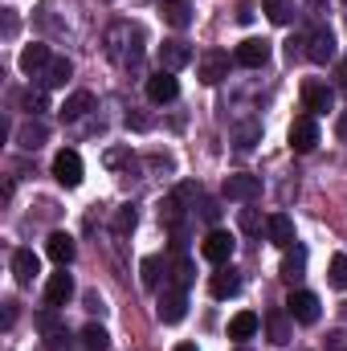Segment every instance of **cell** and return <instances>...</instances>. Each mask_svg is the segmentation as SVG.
Listing matches in <instances>:
<instances>
[{"mask_svg": "<svg viewBox=\"0 0 347 351\" xmlns=\"http://www.w3.org/2000/svg\"><path fill=\"white\" fill-rule=\"evenodd\" d=\"M233 250H237V241H233V233H225V229H213V233L200 241L204 262H213V265H229L233 262Z\"/></svg>", "mask_w": 347, "mask_h": 351, "instance_id": "7a4b0ae2", "label": "cell"}, {"mask_svg": "<svg viewBox=\"0 0 347 351\" xmlns=\"http://www.w3.org/2000/svg\"><path fill=\"white\" fill-rule=\"evenodd\" d=\"M237 221H241V233H250V237H258V233H261L258 208H241V213H237Z\"/></svg>", "mask_w": 347, "mask_h": 351, "instance_id": "1f68e13d", "label": "cell"}, {"mask_svg": "<svg viewBox=\"0 0 347 351\" xmlns=\"http://www.w3.org/2000/svg\"><path fill=\"white\" fill-rule=\"evenodd\" d=\"M237 351H250V348H237Z\"/></svg>", "mask_w": 347, "mask_h": 351, "instance_id": "7bdbcfd3", "label": "cell"}, {"mask_svg": "<svg viewBox=\"0 0 347 351\" xmlns=\"http://www.w3.org/2000/svg\"><path fill=\"white\" fill-rule=\"evenodd\" d=\"M200 217H204V221L213 225V221L221 217V208H217V200H208V196H204V200H200Z\"/></svg>", "mask_w": 347, "mask_h": 351, "instance_id": "836d02e7", "label": "cell"}, {"mask_svg": "<svg viewBox=\"0 0 347 351\" xmlns=\"http://www.w3.org/2000/svg\"><path fill=\"white\" fill-rule=\"evenodd\" d=\"M221 78H229V53L225 49H208L200 58V82L204 86H217Z\"/></svg>", "mask_w": 347, "mask_h": 351, "instance_id": "4fadbf2b", "label": "cell"}, {"mask_svg": "<svg viewBox=\"0 0 347 351\" xmlns=\"http://www.w3.org/2000/svg\"><path fill=\"white\" fill-rule=\"evenodd\" d=\"M184 315H188V294H184V286L164 290V294H160V302H156V319L172 327V323H180Z\"/></svg>", "mask_w": 347, "mask_h": 351, "instance_id": "5b68a950", "label": "cell"}, {"mask_svg": "<svg viewBox=\"0 0 347 351\" xmlns=\"http://www.w3.org/2000/svg\"><path fill=\"white\" fill-rule=\"evenodd\" d=\"M176 278H180V286H188V282H192V262H180V265H176Z\"/></svg>", "mask_w": 347, "mask_h": 351, "instance_id": "e575fe53", "label": "cell"}, {"mask_svg": "<svg viewBox=\"0 0 347 351\" xmlns=\"http://www.w3.org/2000/svg\"><path fill=\"white\" fill-rule=\"evenodd\" d=\"M286 311H290V319L302 323V327L319 323V298H315L311 290H294V294L286 298Z\"/></svg>", "mask_w": 347, "mask_h": 351, "instance_id": "52a82bcc", "label": "cell"}, {"mask_svg": "<svg viewBox=\"0 0 347 351\" xmlns=\"http://www.w3.org/2000/svg\"><path fill=\"white\" fill-rule=\"evenodd\" d=\"M344 351H347V348H344Z\"/></svg>", "mask_w": 347, "mask_h": 351, "instance_id": "ee69618b", "label": "cell"}, {"mask_svg": "<svg viewBox=\"0 0 347 351\" xmlns=\"http://www.w3.org/2000/svg\"><path fill=\"white\" fill-rule=\"evenodd\" d=\"M70 74H74L70 58H53V62H49V70H45V86H66V82H70Z\"/></svg>", "mask_w": 347, "mask_h": 351, "instance_id": "4316f807", "label": "cell"}, {"mask_svg": "<svg viewBox=\"0 0 347 351\" xmlns=\"http://www.w3.org/2000/svg\"><path fill=\"white\" fill-rule=\"evenodd\" d=\"M49 62H53V58H49V45H37V41H33V45L21 49V70H25V74L49 70Z\"/></svg>", "mask_w": 347, "mask_h": 351, "instance_id": "7402d4cb", "label": "cell"}, {"mask_svg": "<svg viewBox=\"0 0 347 351\" xmlns=\"http://www.w3.org/2000/svg\"><path fill=\"white\" fill-rule=\"evenodd\" d=\"M86 110H94V94H90V90H74V94L62 102V110H58V114H62L66 123H74V119H82Z\"/></svg>", "mask_w": 347, "mask_h": 351, "instance_id": "44dd1931", "label": "cell"}, {"mask_svg": "<svg viewBox=\"0 0 347 351\" xmlns=\"http://www.w3.org/2000/svg\"><path fill=\"white\" fill-rule=\"evenodd\" d=\"M307 58H311L315 66H327V62L335 58V33H331V29H315V33L307 37Z\"/></svg>", "mask_w": 347, "mask_h": 351, "instance_id": "7c38bea8", "label": "cell"}, {"mask_svg": "<svg viewBox=\"0 0 347 351\" xmlns=\"http://www.w3.org/2000/svg\"><path fill=\"white\" fill-rule=\"evenodd\" d=\"M302 102L311 114H327V110H335V90L327 82H302Z\"/></svg>", "mask_w": 347, "mask_h": 351, "instance_id": "30bf717a", "label": "cell"}, {"mask_svg": "<svg viewBox=\"0 0 347 351\" xmlns=\"http://www.w3.org/2000/svg\"><path fill=\"white\" fill-rule=\"evenodd\" d=\"M233 62H237V66H246V70H261V66L270 62V41H261V37H246V41L237 45Z\"/></svg>", "mask_w": 347, "mask_h": 351, "instance_id": "ba28073f", "label": "cell"}, {"mask_svg": "<svg viewBox=\"0 0 347 351\" xmlns=\"http://www.w3.org/2000/svg\"><path fill=\"white\" fill-rule=\"evenodd\" d=\"M225 196L237 200V204H250L261 196V176H250V172H237V176H225Z\"/></svg>", "mask_w": 347, "mask_h": 351, "instance_id": "8992f818", "label": "cell"}, {"mask_svg": "<svg viewBox=\"0 0 347 351\" xmlns=\"http://www.w3.org/2000/svg\"><path fill=\"white\" fill-rule=\"evenodd\" d=\"M261 12H265L274 25H290V16H294L290 0H261Z\"/></svg>", "mask_w": 347, "mask_h": 351, "instance_id": "83f0119b", "label": "cell"}, {"mask_svg": "<svg viewBox=\"0 0 347 351\" xmlns=\"http://www.w3.org/2000/svg\"><path fill=\"white\" fill-rule=\"evenodd\" d=\"M172 351H196V343H176Z\"/></svg>", "mask_w": 347, "mask_h": 351, "instance_id": "60d3db41", "label": "cell"}, {"mask_svg": "<svg viewBox=\"0 0 347 351\" xmlns=\"http://www.w3.org/2000/svg\"><path fill=\"white\" fill-rule=\"evenodd\" d=\"M176 94H180V82H176V74L160 70V74H152V78H147V98H152V102H172Z\"/></svg>", "mask_w": 347, "mask_h": 351, "instance_id": "9a60e30c", "label": "cell"}, {"mask_svg": "<svg viewBox=\"0 0 347 351\" xmlns=\"http://www.w3.org/2000/svg\"><path fill=\"white\" fill-rule=\"evenodd\" d=\"M82 156L74 152V147H66V152H58L53 156V180L62 184V188H78L82 184Z\"/></svg>", "mask_w": 347, "mask_h": 351, "instance_id": "3957f363", "label": "cell"}, {"mask_svg": "<svg viewBox=\"0 0 347 351\" xmlns=\"http://www.w3.org/2000/svg\"><path fill=\"white\" fill-rule=\"evenodd\" d=\"M188 62H192V45H188V41L172 37V41H164V45H160V70L176 74V70H184Z\"/></svg>", "mask_w": 347, "mask_h": 351, "instance_id": "8fae6325", "label": "cell"}, {"mask_svg": "<svg viewBox=\"0 0 347 351\" xmlns=\"http://www.w3.org/2000/svg\"><path fill=\"white\" fill-rule=\"evenodd\" d=\"M327 351H344V331H331L327 335Z\"/></svg>", "mask_w": 347, "mask_h": 351, "instance_id": "74e56055", "label": "cell"}, {"mask_svg": "<svg viewBox=\"0 0 347 351\" xmlns=\"http://www.w3.org/2000/svg\"><path fill=\"white\" fill-rule=\"evenodd\" d=\"M78 339H82V348L86 351H106L110 348V335H106V327H98V323H86Z\"/></svg>", "mask_w": 347, "mask_h": 351, "instance_id": "484cf974", "label": "cell"}, {"mask_svg": "<svg viewBox=\"0 0 347 351\" xmlns=\"http://www.w3.org/2000/svg\"><path fill=\"white\" fill-rule=\"evenodd\" d=\"M12 33H16V12L4 8V37H12Z\"/></svg>", "mask_w": 347, "mask_h": 351, "instance_id": "d590c367", "label": "cell"}, {"mask_svg": "<svg viewBox=\"0 0 347 351\" xmlns=\"http://www.w3.org/2000/svg\"><path fill=\"white\" fill-rule=\"evenodd\" d=\"M265 233H270V241H274V245H282V250H286V245H294V221H290L286 213H274V217L265 221Z\"/></svg>", "mask_w": 347, "mask_h": 351, "instance_id": "d6986e66", "label": "cell"}, {"mask_svg": "<svg viewBox=\"0 0 347 351\" xmlns=\"http://www.w3.org/2000/svg\"><path fill=\"white\" fill-rule=\"evenodd\" d=\"M131 160V152H106V164L110 168H119V164H127Z\"/></svg>", "mask_w": 347, "mask_h": 351, "instance_id": "8d00e7d4", "label": "cell"}, {"mask_svg": "<svg viewBox=\"0 0 347 351\" xmlns=\"http://www.w3.org/2000/svg\"><path fill=\"white\" fill-rule=\"evenodd\" d=\"M208 290H213V298H233V294L241 290L237 269H233V265H217V274L208 278Z\"/></svg>", "mask_w": 347, "mask_h": 351, "instance_id": "5bb4252c", "label": "cell"}, {"mask_svg": "<svg viewBox=\"0 0 347 351\" xmlns=\"http://www.w3.org/2000/svg\"><path fill=\"white\" fill-rule=\"evenodd\" d=\"M286 319H290V311H270V315H265L270 343H278V348H282V343H290V323H286Z\"/></svg>", "mask_w": 347, "mask_h": 351, "instance_id": "cb8c5ba5", "label": "cell"}, {"mask_svg": "<svg viewBox=\"0 0 347 351\" xmlns=\"http://www.w3.org/2000/svg\"><path fill=\"white\" fill-rule=\"evenodd\" d=\"M327 282L335 286V290H347V254H335L331 265H327Z\"/></svg>", "mask_w": 347, "mask_h": 351, "instance_id": "f1b7e54d", "label": "cell"}, {"mask_svg": "<svg viewBox=\"0 0 347 351\" xmlns=\"http://www.w3.org/2000/svg\"><path fill=\"white\" fill-rule=\"evenodd\" d=\"M160 12H164V25H172V29H188V25H192V8H188V0H164Z\"/></svg>", "mask_w": 347, "mask_h": 351, "instance_id": "603a6c76", "label": "cell"}, {"mask_svg": "<svg viewBox=\"0 0 347 351\" xmlns=\"http://www.w3.org/2000/svg\"><path fill=\"white\" fill-rule=\"evenodd\" d=\"M45 139H49V127H45L41 119H29V123L16 131V147H25V152H37Z\"/></svg>", "mask_w": 347, "mask_h": 351, "instance_id": "ac0fdd59", "label": "cell"}, {"mask_svg": "<svg viewBox=\"0 0 347 351\" xmlns=\"http://www.w3.org/2000/svg\"><path fill=\"white\" fill-rule=\"evenodd\" d=\"M339 86L347 90V62H339Z\"/></svg>", "mask_w": 347, "mask_h": 351, "instance_id": "ab89813d", "label": "cell"}, {"mask_svg": "<svg viewBox=\"0 0 347 351\" xmlns=\"http://www.w3.org/2000/svg\"><path fill=\"white\" fill-rule=\"evenodd\" d=\"M21 102H25V110H33V114H37V110H45V94H33V90H29Z\"/></svg>", "mask_w": 347, "mask_h": 351, "instance_id": "d6a6232c", "label": "cell"}, {"mask_svg": "<svg viewBox=\"0 0 347 351\" xmlns=\"http://www.w3.org/2000/svg\"><path fill=\"white\" fill-rule=\"evenodd\" d=\"M70 298H74V278H70V274H66V265H62V269H58V274H49V282H45V306H53V311H58V306H66Z\"/></svg>", "mask_w": 347, "mask_h": 351, "instance_id": "9c48e42d", "label": "cell"}, {"mask_svg": "<svg viewBox=\"0 0 347 351\" xmlns=\"http://www.w3.org/2000/svg\"><path fill=\"white\" fill-rule=\"evenodd\" d=\"M139 269H143V286L156 290V286H160V269H164V262H160V258H143Z\"/></svg>", "mask_w": 347, "mask_h": 351, "instance_id": "4dcf8cb0", "label": "cell"}, {"mask_svg": "<svg viewBox=\"0 0 347 351\" xmlns=\"http://www.w3.org/2000/svg\"><path fill=\"white\" fill-rule=\"evenodd\" d=\"M135 225H139V217H135V208H119L115 213V237H127V233H135Z\"/></svg>", "mask_w": 347, "mask_h": 351, "instance_id": "f546056e", "label": "cell"}, {"mask_svg": "<svg viewBox=\"0 0 347 351\" xmlns=\"http://www.w3.org/2000/svg\"><path fill=\"white\" fill-rule=\"evenodd\" d=\"M45 254H49V262L70 265V262H74V254H78V245H74V237H70V233H49Z\"/></svg>", "mask_w": 347, "mask_h": 351, "instance_id": "2e32d148", "label": "cell"}, {"mask_svg": "<svg viewBox=\"0 0 347 351\" xmlns=\"http://www.w3.org/2000/svg\"><path fill=\"white\" fill-rule=\"evenodd\" d=\"M261 327V319L254 311H241V315H233L229 319V339H237V343H246V339H254Z\"/></svg>", "mask_w": 347, "mask_h": 351, "instance_id": "ffe728a7", "label": "cell"}, {"mask_svg": "<svg viewBox=\"0 0 347 351\" xmlns=\"http://www.w3.org/2000/svg\"><path fill=\"white\" fill-rule=\"evenodd\" d=\"M12 319H16V302L8 298V302H4V327H12Z\"/></svg>", "mask_w": 347, "mask_h": 351, "instance_id": "f35d334b", "label": "cell"}, {"mask_svg": "<svg viewBox=\"0 0 347 351\" xmlns=\"http://www.w3.org/2000/svg\"><path fill=\"white\" fill-rule=\"evenodd\" d=\"M302 269H307V250L294 241V250L286 245V258H282V278H286V282H294V278H302Z\"/></svg>", "mask_w": 347, "mask_h": 351, "instance_id": "d4e9b609", "label": "cell"}, {"mask_svg": "<svg viewBox=\"0 0 347 351\" xmlns=\"http://www.w3.org/2000/svg\"><path fill=\"white\" fill-rule=\"evenodd\" d=\"M37 274H41V262H37L33 250H16V254H12V278H16L21 286H29Z\"/></svg>", "mask_w": 347, "mask_h": 351, "instance_id": "e0dca14e", "label": "cell"}, {"mask_svg": "<svg viewBox=\"0 0 347 351\" xmlns=\"http://www.w3.org/2000/svg\"><path fill=\"white\" fill-rule=\"evenodd\" d=\"M290 147H294L298 156H307V152L319 147V123H315V114H298V119L290 123Z\"/></svg>", "mask_w": 347, "mask_h": 351, "instance_id": "277c9868", "label": "cell"}, {"mask_svg": "<svg viewBox=\"0 0 347 351\" xmlns=\"http://www.w3.org/2000/svg\"><path fill=\"white\" fill-rule=\"evenodd\" d=\"M37 331H41V339H45V351H70L74 348V335H70V327L58 319L53 306L37 315Z\"/></svg>", "mask_w": 347, "mask_h": 351, "instance_id": "6da1fadb", "label": "cell"}, {"mask_svg": "<svg viewBox=\"0 0 347 351\" xmlns=\"http://www.w3.org/2000/svg\"><path fill=\"white\" fill-rule=\"evenodd\" d=\"M339 135H344V139H347V114H344V119H339Z\"/></svg>", "mask_w": 347, "mask_h": 351, "instance_id": "b9f144b4", "label": "cell"}]
</instances>
